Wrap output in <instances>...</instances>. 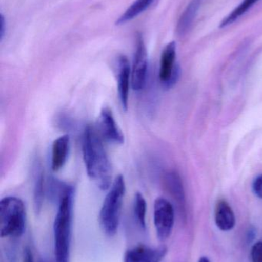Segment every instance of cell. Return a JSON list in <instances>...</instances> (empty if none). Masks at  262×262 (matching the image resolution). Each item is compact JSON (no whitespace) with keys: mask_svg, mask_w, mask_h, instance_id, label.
<instances>
[{"mask_svg":"<svg viewBox=\"0 0 262 262\" xmlns=\"http://www.w3.org/2000/svg\"><path fill=\"white\" fill-rule=\"evenodd\" d=\"M83 160L88 176L101 190L112 186V168L101 137L92 126H88L83 134Z\"/></svg>","mask_w":262,"mask_h":262,"instance_id":"6da1fadb","label":"cell"},{"mask_svg":"<svg viewBox=\"0 0 262 262\" xmlns=\"http://www.w3.org/2000/svg\"><path fill=\"white\" fill-rule=\"evenodd\" d=\"M53 223L55 262H70L73 218V189L66 185L58 199Z\"/></svg>","mask_w":262,"mask_h":262,"instance_id":"7a4b0ae2","label":"cell"},{"mask_svg":"<svg viewBox=\"0 0 262 262\" xmlns=\"http://www.w3.org/2000/svg\"><path fill=\"white\" fill-rule=\"evenodd\" d=\"M125 194L124 177L117 176L105 198L99 212L100 226L108 236H115L118 232Z\"/></svg>","mask_w":262,"mask_h":262,"instance_id":"3957f363","label":"cell"},{"mask_svg":"<svg viewBox=\"0 0 262 262\" xmlns=\"http://www.w3.org/2000/svg\"><path fill=\"white\" fill-rule=\"evenodd\" d=\"M26 212L24 203L15 196H6L0 201V236L19 238L26 230Z\"/></svg>","mask_w":262,"mask_h":262,"instance_id":"277c9868","label":"cell"},{"mask_svg":"<svg viewBox=\"0 0 262 262\" xmlns=\"http://www.w3.org/2000/svg\"><path fill=\"white\" fill-rule=\"evenodd\" d=\"M154 225L157 237L166 241L170 237L175 223V211L170 202L158 197L154 203Z\"/></svg>","mask_w":262,"mask_h":262,"instance_id":"5b68a950","label":"cell"},{"mask_svg":"<svg viewBox=\"0 0 262 262\" xmlns=\"http://www.w3.org/2000/svg\"><path fill=\"white\" fill-rule=\"evenodd\" d=\"M148 71V55L144 39L141 34L136 37V47L132 68V88L141 91L146 84Z\"/></svg>","mask_w":262,"mask_h":262,"instance_id":"8992f818","label":"cell"},{"mask_svg":"<svg viewBox=\"0 0 262 262\" xmlns=\"http://www.w3.org/2000/svg\"><path fill=\"white\" fill-rule=\"evenodd\" d=\"M175 58H176V44L175 41H171L166 46L162 53L159 73H158L160 81L167 87H169L175 83V77L177 76Z\"/></svg>","mask_w":262,"mask_h":262,"instance_id":"52a82bcc","label":"cell"},{"mask_svg":"<svg viewBox=\"0 0 262 262\" xmlns=\"http://www.w3.org/2000/svg\"><path fill=\"white\" fill-rule=\"evenodd\" d=\"M117 78H118V92L122 107L127 111L129 105V87L132 84V69L127 57L119 55L117 58Z\"/></svg>","mask_w":262,"mask_h":262,"instance_id":"ba28073f","label":"cell"},{"mask_svg":"<svg viewBox=\"0 0 262 262\" xmlns=\"http://www.w3.org/2000/svg\"><path fill=\"white\" fill-rule=\"evenodd\" d=\"M98 127L102 135L111 143L115 144H123L125 137L121 129L118 127L112 110L104 107L100 112L98 118Z\"/></svg>","mask_w":262,"mask_h":262,"instance_id":"9c48e42d","label":"cell"},{"mask_svg":"<svg viewBox=\"0 0 262 262\" xmlns=\"http://www.w3.org/2000/svg\"><path fill=\"white\" fill-rule=\"evenodd\" d=\"M166 252L165 248L138 245L126 251L123 262H161Z\"/></svg>","mask_w":262,"mask_h":262,"instance_id":"30bf717a","label":"cell"},{"mask_svg":"<svg viewBox=\"0 0 262 262\" xmlns=\"http://www.w3.org/2000/svg\"><path fill=\"white\" fill-rule=\"evenodd\" d=\"M70 149V137L68 134L58 137L54 140L52 146L51 167L52 171L57 172L64 166Z\"/></svg>","mask_w":262,"mask_h":262,"instance_id":"8fae6325","label":"cell"},{"mask_svg":"<svg viewBox=\"0 0 262 262\" xmlns=\"http://www.w3.org/2000/svg\"><path fill=\"white\" fill-rule=\"evenodd\" d=\"M215 220L216 226L221 231H230L235 227V213L225 200H219L215 206Z\"/></svg>","mask_w":262,"mask_h":262,"instance_id":"7c38bea8","label":"cell"},{"mask_svg":"<svg viewBox=\"0 0 262 262\" xmlns=\"http://www.w3.org/2000/svg\"><path fill=\"white\" fill-rule=\"evenodd\" d=\"M201 2L203 0H192L182 14L176 28L177 33L180 36H183L190 30Z\"/></svg>","mask_w":262,"mask_h":262,"instance_id":"4fadbf2b","label":"cell"},{"mask_svg":"<svg viewBox=\"0 0 262 262\" xmlns=\"http://www.w3.org/2000/svg\"><path fill=\"white\" fill-rule=\"evenodd\" d=\"M44 200V172L38 163L35 173V183L33 189V206L35 214H39Z\"/></svg>","mask_w":262,"mask_h":262,"instance_id":"5bb4252c","label":"cell"},{"mask_svg":"<svg viewBox=\"0 0 262 262\" xmlns=\"http://www.w3.org/2000/svg\"><path fill=\"white\" fill-rule=\"evenodd\" d=\"M154 0H135L126 11L124 13L118 18L115 24L117 26H122L126 24L128 21H132L136 18L140 14L144 12L151 5Z\"/></svg>","mask_w":262,"mask_h":262,"instance_id":"9a60e30c","label":"cell"},{"mask_svg":"<svg viewBox=\"0 0 262 262\" xmlns=\"http://www.w3.org/2000/svg\"><path fill=\"white\" fill-rule=\"evenodd\" d=\"M165 183L168 190L175 200L182 203L184 200V191L179 176L175 172H168L165 177Z\"/></svg>","mask_w":262,"mask_h":262,"instance_id":"2e32d148","label":"cell"},{"mask_svg":"<svg viewBox=\"0 0 262 262\" xmlns=\"http://www.w3.org/2000/svg\"><path fill=\"white\" fill-rule=\"evenodd\" d=\"M134 215L136 219L137 223L143 229L146 228V211H147V204L146 199L143 194L137 192L134 198L133 203Z\"/></svg>","mask_w":262,"mask_h":262,"instance_id":"e0dca14e","label":"cell"},{"mask_svg":"<svg viewBox=\"0 0 262 262\" xmlns=\"http://www.w3.org/2000/svg\"><path fill=\"white\" fill-rule=\"evenodd\" d=\"M258 0H244L238 7L235 8L227 17L223 20L220 25V27L223 28L232 24L234 21H236L241 15H244L249 9L253 6Z\"/></svg>","mask_w":262,"mask_h":262,"instance_id":"ac0fdd59","label":"cell"},{"mask_svg":"<svg viewBox=\"0 0 262 262\" xmlns=\"http://www.w3.org/2000/svg\"><path fill=\"white\" fill-rule=\"evenodd\" d=\"M252 262H262V241L254 245L251 252Z\"/></svg>","mask_w":262,"mask_h":262,"instance_id":"d6986e66","label":"cell"},{"mask_svg":"<svg viewBox=\"0 0 262 262\" xmlns=\"http://www.w3.org/2000/svg\"><path fill=\"white\" fill-rule=\"evenodd\" d=\"M253 190L257 196L262 199V175L258 176L254 181Z\"/></svg>","mask_w":262,"mask_h":262,"instance_id":"ffe728a7","label":"cell"},{"mask_svg":"<svg viewBox=\"0 0 262 262\" xmlns=\"http://www.w3.org/2000/svg\"><path fill=\"white\" fill-rule=\"evenodd\" d=\"M23 262H35L34 261L33 255H32V251L30 249H25Z\"/></svg>","mask_w":262,"mask_h":262,"instance_id":"44dd1931","label":"cell"},{"mask_svg":"<svg viewBox=\"0 0 262 262\" xmlns=\"http://www.w3.org/2000/svg\"><path fill=\"white\" fill-rule=\"evenodd\" d=\"M6 29V21H5L3 15H1V27H0V38H1V41H3V38H4Z\"/></svg>","mask_w":262,"mask_h":262,"instance_id":"7402d4cb","label":"cell"},{"mask_svg":"<svg viewBox=\"0 0 262 262\" xmlns=\"http://www.w3.org/2000/svg\"><path fill=\"white\" fill-rule=\"evenodd\" d=\"M198 262H210L209 260L206 257H203V258H200L199 261Z\"/></svg>","mask_w":262,"mask_h":262,"instance_id":"603a6c76","label":"cell"},{"mask_svg":"<svg viewBox=\"0 0 262 262\" xmlns=\"http://www.w3.org/2000/svg\"><path fill=\"white\" fill-rule=\"evenodd\" d=\"M38 262H51V261H48V260L42 259V260H40V261Z\"/></svg>","mask_w":262,"mask_h":262,"instance_id":"cb8c5ba5","label":"cell"}]
</instances>
